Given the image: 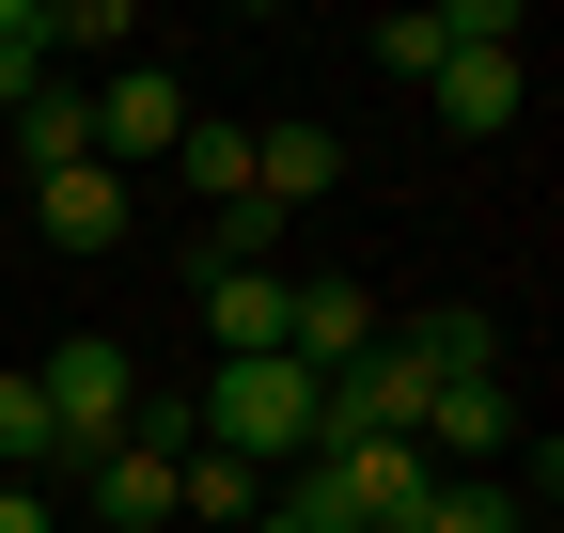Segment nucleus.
<instances>
[{
	"mask_svg": "<svg viewBox=\"0 0 564 533\" xmlns=\"http://www.w3.org/2000/svg\"><path fill=\"white\" fill-rule=\"evenodd\" d=\"M188 424L220 439V455H251V471H299V455H329V392H314L299 361H220Z\"/></svg>",
	"mask_w": 564,
	"mask_h": 533,
	"instance_id": "nucleus-1",
	"label": "nucleus"
},
{
	"mask_svg": "<svg viewBox=\"0 0 564 533\" xmlns=\"http://www.w3.org/2000/svg\"><path fill=\"white\" fill-rule=\"evenodd\" d=\"M173 455H188V409H158V392H141V424H126L110 455H79L95 533H173Z\"/></svg>",
	"mask_w": 564,
	"mask_h": 533,
	"instance_id": "nucleus-2",
	"label": "nucleus"
},
{
	"mask_svg": "<svg viewBox=\"0 0 564 533\" xmlns=\"http://www.w3.org/2000/svg\"><path fill=\"white\" fill-rule=\"evenodd\" d=\"M32 392H47L63 455H110V439L141 424V346H110V329H79V346H47V361H32Z\"/></svg>",
	"mask_w": 564,
	"mask_h": 533,
	"instance_id": "nucleus-3",
	"label": "nucleus"
},
{
	"mask_svg": "<svg viewBox=\"0 0 564 533\" xmlns=\"http://www.w3.org/2000/svg\"><path fill=\"white\" fill-rule=\"evenodd\" d=\"M314 471H329L345 533H408V518H423V487H440V455H423V439H329Z\"/></svg>",
	"mask_w": 564,
	"mask_h": 533,
	"instance_id": "nucleus-4",
	"label": "nucleus"
},
{
	"mask_svg": "<svg viewBox=\"0 0 564 533\" xmlns=\"http://www.w3.org/2000/svg\"><path fill=\"white\" fill-rule=\"evenodd\" d=\"M79 110H95V173H141V157H173V142H188V95L158 79V63H110Z\"/></svg>",
	"mask_w": 564,
	"mask_h": 533,
	"instance_id": "nucleus-5",
	"label": "nucleus"
},
{
	"mask_svg": "<svg viewBox=\"0 0 564 533\" xmlns=\"http://www.w3.org/2000/svg\"><path fill=\"white\" fill-rule=\"evenodd\" d=\"M377 329H392V314H377L361 283H329V266H314V283H299V298H282V361H299V377L329 392L345 361H361V346H377Z\"/></svg>",
	"mask_w": 564,
	"mask_h": 533,
	"instance_id": "nucleus-6",
	"label": "nucleus"
},
{
	"mask_svg": "<svg viewBox=\"0 0 564 533\" xmlns=\"http://www.w3.org/2000/svg\"><path fill=\"white\" fill-rule=\"evenodd\" d=\"M126 220H141L126 173H95V157H79V173H32V236H47V251L95 266V251H126Z\"/></svg>",
	"mask_w": 564,
	"mask_h": 533,
	"instance_id": "nucleus-7",
	"label": "nucleus"
},
{
	"mask_svg": "<svg viewBox=\"0 0 564 533\" xmlns=\"http://www.w3.org/2000/svg\"><path fill=\"white\" fill-rule=\"evenodd\" d=\"M329 439H423V377H408V346H392V329L329 377Z\"/></svg>",
	"mask_w": 564,
	"mask_h": 533,
	"instance_id": "nucleus-8",
	"label": "nucleus"
},
{
	"mask_svg": "<svg viewBox=\"0 0 564 533\" xmlns=\"http://www.w3.org/2000/svg\"><path fill=\"white\" fill-rule=\"evenodd\" d=\"M518 392L502 377H455V392H423V455H470V471H502V455H518Z\"/></svg>",
	"mask_w": 564,
	"mask_h": 533,
	"instance_id": "nucleus-9",
	"label": "nucleus"
},
{
	"mask_svg": "<svg viewBox=\"0 0 564 533\" xmlns=\"http://www.w3.org/2000/svg\"><path fill=\"white\" fill-rule=\"evenodd\" d=\"M423 95H440V126H455V142H502V126H518V95H533V63H518V47H455Z\"/></svg>",
	"mask_w": 564,
	"mask_h": 533,
	"instance_id": "nucleus-10",
	"label": "nucleus"
},
{
	"mask_svg": "<svg viewBox=\"0 0 564 533\" xmlns=\"http://www.w3.org/2000/svg\"><path fill=\"white\" fill-rule=\"evenodd\" d=\"M282 266H204V329H220V361H282Z\"/></svg>",
	"mask_w": 564,
	"mask_h": 533,
	"instance_id": "nucleus-11",
	"label": "nucleus"
},
{
	"mask_svg": "<svg viewBox=\"0 0 564 533\" xmlns=\"http://www.w3.org/2000/svg\"><path fill=\"white\" fill-rule=\"evenodd\" d=\"M251 188H267V205H329V188H345V142H329L314 110L299 126H251Z\"/></svg>",
	"mask_w": 564,
	"mask_h": 533,
	"instance_id": "nucleus-12",
	"label": "nucleus"
},
{
	"mask_svg": "<svg viewBox=\"0 0 564 533\" xmlns=\"http://www.w3.org/2000/svg\"><path fill=\"white\" fill-rule=\"evenodd\" d=\"M173 518L251 533V518H267V471H251V455H220V439H188V455H173Z\"/></svg>",
	"mask_w": 564,
	"mask_h": 533,
	"instance_id": "nucleus-13",
	"label": "nucleus"
},
{
	"mask_svg": "<svg viewBox=\"0 0 564 533\" xmlns=\"http://www.w3.org/2000/svg\"><path fill=\"white\" fill-rule=\"evenodd\" d=\"M392 346H408V377H423V392H455V377H502V329H486V314H408Z\"/></svg>",
	"mask_w": 564,
	"mask_h": 533,
	"instance_id": "nucleus-14",
	"label": "nucleus"
},
{
	"mask_svg": "<svg viewBox=\"0 0 564 533\" xmlns=\"http://www.w3.org/2000/svg\"><path fill=\"white\" fill-rule=\"evenodd\" d=\"M408 533H533V502L502 487V471H440V487H423V518Z\"/></svg>",
	"mask_w": 564,
	"mask_h": 533,
	"instance_id": "nucleus-15",
	"label": "nucleus"
},
{
	"mask_svg": "<svg viewBox=\"0 0 564 533\" xmlns=\"http://www.w3.org/2000/svg\"><path fill=\"white\" fill-rule=\"evenodd\" d=\"M32 471H63V424H47L32 361H0V487H32Z\"/></svg>",
	"mask_w": 564,
	"mask_h": 533,
	"instance_id": "nucleus-16",
	"label": "nucleus"
},
{
	"mask_svg": "<svg viewBox=\"0 0 564 533\" xmlns=\"http://www.w3.org/2000/svg\"><path fill=\"white\" fill-rule=\"evenodd\" d=\"M17 157H32V173H79V157H95V110H79V79H47V95L17 110Z\"/></svg>",
	"mask_w": 564,
	"mask_h": 533,
	"instance_id": "nucleus-17",
	"label": "nucleus"
},
{
	"mask_svg": "<svg viewBox=\"0 0 564 533\" xmlns=\"http://www.w3.org/2000/svg\"><path fill=\"white\" fill-rule=\"evenodd\" d=\"M173 173L204 188V205H251V126H204V110H188V142H173Z\"/></svg>",
	"mask_w": 564,
	"mask_h": 533,
	"instance_id": "nucleus-18",
	"label": "nucleus"
},
{
	"mask_svg": "<svg viewBox=\"0 0 564 533\" xmlns=\"http://www.w3.org/2000/svg\"><path fill=\"white\" fill-rule=\"evenodd\" d=\"M47 95V0H0V110Z\"/></svg>",
	"mask_w": 564,
	"mask_h": 533,
	"instance_id": "nucleus-19",
	"label": "nucleus"
},
{
	"mask_svg": "<svg viewBox=\"0 0 564 533\" xmlns=\"http://www.w3.org/2000/svg\"><path fill=\"white\" fill-rule=\"evenodd\" d=\"M267 251H282V205L251 188V205H220V220H204V251H188V266H267Z\"/></svg>",
	"mask_w": 564,
	"mask_h": 533,
	"instance_id": "nucleus-20",
	"label": "nucleus"
},
{
	"mask_svg": "<svg viewBox=\"0 0 564 533\" xmlns=\"http://www.w3.org/2000/svg\"><path fill=\"white\" fill-rule=\"evenodd\" d=\"M141 17H126V0H47V47H126Z\"/></svg>",
	"mask_w": 564,
	"mask_h": 533,
	"instance_id": "nucleus-21",
	"label": "nucleus"
},
{
	"mask_svg": "<svg viewBox=\"0 0 564 533\" xmlns=\"http://www.w3.org/2000/svg\"><path fill=\"white\" fill-rule=\"evenodd\" d=\"M0 533H63V518H47V487H0Z\"/></svg>",
	"mask_w": 564,
	"mask_h": 533,
	"instance_id": "nucleus-22",
	"label": "nucleus"
}]
</instances>
